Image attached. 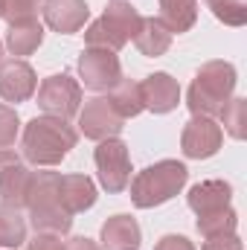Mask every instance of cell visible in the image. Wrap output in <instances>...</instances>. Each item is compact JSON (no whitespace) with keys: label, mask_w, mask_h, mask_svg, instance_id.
<instances>
[{"label":"cell","mask_w":247,"mask_h":250,"mask_svg":"<svg viewBox=\"0 0 247 250\" xmlns=\"http://www.w3.org/2000/svg\"><path fill=\"white\" fill-rule=\"evenodd\" d=\"M76 140L79 134L70 125V120L50 117V114L32 117L21 137V154L32 166H59L70 154V148H76Z\"/></svg>","instance_id":"1"},{"label":"cell","mask_w":247,"mask_h":250,"mask_svg":"<svg viewBox=\"0 0 247 250\" xmlns=\"http://www.w3.org/2000/svg\"><path fill=\"white\" fill-rule=\"evenodd\" d=\"M236 67L230 62H206L201 64V70L195 73L189 93H186V105L192 111V117H221L224 105L233 99L236 90Z\"/></svg>","instance_id":"2"},{"label":"cell","mask_w":247,"mask_h":250,"mask_svg":"<svg viewBox=\"0 0 247 250\" xmlns=\"http://www.w3.org/2000/svg\"><path fill=\"white\" fill-rule=\"evenodd\" d=\"M59 172H32V184L26 195V209H29V224L35 233H53V236H67L73 227V215L62 207L59 198Z\"/></svg>","instance_id":"3"},{"label":"cell","mask_w":247,"mask_h":250,"mask_svg":"<svg viewBox=\"0 0 247 250\" xmlns=\"http://www.w3.org/2000/svg\"><path fill=\"white\" fill-rule=\"evenodd\" d=\"M186 181H189V169L181 160H160L154 166H145L131 181V204L137 209L160 207L175 195H181Z\"/></svg>","instance_id":"4"},{"label":"cell","mask_w":247,"mask_h":250,"mask_svg":"<svg viewBox=\"0 0 247 250\" xmlns=\"http://www.w3.org/2000/svg\"><path fill=\"white\" fill-rule=\"evenodd\" d=\"M143 15L128 3V0H111L105 15L96 18L87 29H84V44L87 47H99V50H111L120 53L125 44L137 35Z\"/></svg>","instance_id":"5"},{"label":"cell","mask_w":247,"mask_h":250,"mask_svg":"<svg viewBox=\"0 0 247 250\" xmlns=\"http://www.w3.org/2000/svg\"><path fill=\"white\" fill-rule=\"evenodd\" d=\"M38 108L50 117H62L70 120L79 114L82 108V84L67 76V73H53L38 84Z\"/></svg>","instance_id":"6"},{"label":"cell","mask_w":247,"mask_h":250,"mask_svg":"<svg viewBox=\"0 0 247 250\" xmlns=\"http://www.w3.org/2000/svg\"><path fill=\"white\" fill-rule=\"evenodd\" d=\"M93 160H96L99 184H102L105 192L117 195L128 187V181H131V154H128V146L120 137L102 140L93 151Z\"/></svg>","instance_id":"7"},{"label":"cell","mask_w":247,"mask_h":250,"mask_svg":"<svg viewBox=\"0 0 247 250\" xmlns=\"http://www.w3.org/2000/svg\"><path fill=\"white\" fill-rule=\"evenodd\" d=\"M123 128H125V120L114 111L108 96H93V99L84 102V108H79V131L87 140L102 143V140L120 137Z\"/></svg>","instance_id":"8"},{"label":"cell","mask_w":247,"mask_h":250,"mask_svg":"<svg viewBox=\"0 0 247 250\" xmlns=\"http://www.w3.org/2000/svg\"><path fill=\"white\" fill-rule=\"evenodd\" d=\"M79 76H82L84 87H90V90H111L123 79V67H120L117 53L87 47L79 56Z\"/></svg>","instance_id":"9"},{"label":"cell","mask_w":247,"mask_h":250,"mask_svg":"<svg viewBox=\"0 0 247 250\" xmlns=\"http://www.w3.org/2000/svg\"><path fill=\"white\" fill-rule=\"evenodd\" d=\"M221 143H224V131H221V125L215 123L212 117H192L184 125L181 151L189 160H206V157L218 154Z\"/></svg>","instance_id":"10"},{"label":"cell","mask_w":247,"mask_h":250,"mask_svg":"<svg viewBox=\"0 0 247 250\" xmlns=\"http://www.w3.org/2000/svg\"><path fill=\"white\" fill-rule=\"evenodd\" d=\"M38 90V76L32 64L23 59H6L0 62V96L6 102H26Z\"/></svg>","instance_id":"11"},{"label":"cell","mask_w":247,"mask_h":250,"mask_svg":"<svg viewBox=\"0 0 247 250\" xmlns=\"http://www.w3.org/2000/svg\"><path fill=\"white\" fill-rule=\"evenodd\" d=\"M140 96L143 108H148L151 114H169L181 102V84L169 73H151L140 82Z\"/></svg>","instance_id":"12"},{"label":"cell","mask_w":247,"mask_h":250,"mask_svg":"<svg viewBox=\"0 0 247 250\" xmlns=\"http://www.w3.org/2000/svg\"><path fill=\"white\" fill-rule=\"evenodd\" d=\"M41 12H44V23L59 35L79 32L90 18L84 0H41Z\"/></svg>","instance_id":"13"},{"label":"cell","mask_w":247,"mask_h":250,"mask_svg":"<svg viewBox=\"0 0 247 250\" xmlns=\"http://www.w3.org/2000/svg\"><path fill=\"white\" fill-rule=\"evenodd\" d=\"M99 248L102 250H140L143 245V230L137 224L134 215L120 212V215H111L102 230H99Z\"/></svg>","instance_id":"14"},{"label":"cell","mask_w":247,"mask_h":250,"mask_svg":"<svg viewBox=\"0 0 247 250\" xmlns=\"http://www.w3.org/2000/svg\"><path fill=\"white\" fill-rule=\"evenodd\" d=\"M230 201H233V187L227 181H201L186 195V204L195 215L218 212V209L230 207Z\"/></svg>","instance_id":"15"},{"label":"cell","mask_w":247,"mask_h":250,"mask_svg":"<svg viewBox=\"0 0 247 250\" xmlns=\"http://www.w3.org/2000/svg\"><path fill=\"white\" fill-rule=\"evenodd\" d=\"M59 198H62V207L70 215L84 212L96 204V184L87 175H62Z\"/></svg>","instance_id":"16"},{"label":"cell","mask_w":247,"mask_h":250,"mask_svg":"<svg viewBox=\"0 0 247 250\" xmlns=\"http://www.w3.org/2000/svg\"><path fill=\"white\" fill-rule=\"evenodd\" d=\"M172 29L160 21V18H143L140 21V29H137V35H134V44H137V50L143 53V56H148V59H157V56H163L169 47H172Z\"/></svg>","instance_id":"17"},{"label":"cell","mask_w":247,"mask_h":250,"mask_svg":"<svg viewBox=\"0 0 247 250\" xmlns=\"http://www.w3.org/2000/svg\"><path fill=\"white\" fill-rule=\"evenodd\" d=\"M41 44H44V26H41L38 18H32V21H21V23H12L9 32H6V50H9L15 59L32 56Z\"/></svg>","instance_id":"18"},{"label":"cell","mask_w":247,"mask_h":250,"mask_svg":"<svg viewBox=\"0 0 247 250\" xmlns=\"http://www.w3.org/2000/svg\"><path fill=\"white\" fill-rule=\"evenodd\" d=\"M29 184H32V172L23 163L9 166L0 175V204H9L15 209L26 207V195H29Z\"/></svg>","instance_id":"19"},{"label":"cell","mask_w":247,"mask_h":250,"mask_svg":"<svg viewBox=\"0 0 247 250\" xmlns=\"http://www.w3.org/2000/svg\"><path fill=\"white\" fill-rule=\"evenodd\" d=\"M160 3V21L172 29V35L189 32L198 21V0H157Z\"/></svg>","instance_id":"20"},{"label":"cell","mask_w":247,"mask_h":250,"mask_svg":"<svg viewBox=\"0 0 247 250\" xmlns=\"http://www.w3.org/2000/svg\"><path fill=\"white\" fill-rule=\"evenodd\" d=\"M111 105L114 111L123 117V120H131L137 114H143V96H140V82H131V79H120L114 87H111Z\"/></svg>","instance_id":"21"},{"label":"cell","mask_w":247,"mask_h":250,"mask_svg":"<svg viewBox=\"0 0 247 250\" xmlns=\"http://www.w3.org/2000/svg\"><path fill=\"white\" fill-rule=\"evenodd\" d=\"M26 245V218L21 209L0 204V248H21Z\"/></svg>","instance_id":"22"},{"label":"cell","mask_w":247,"mask_h":250,"mask_svg":"<svg viewBox=\"0 0 247 250\" xmlns=\"http://www.w3.org/2000/svg\"><path fill=\"white\" fill-rule=\"evenodd\" d=\"M198 233L204 239H212V236H227V233H236L239 227V215L233 207H224L218 212H206V215H198Z\"/></svg>","instance_id":"23"},{"label":"cell","mask_w":247,"mask_h":250,"mask_svg":"<svg viewBox=\"0 0 247 250\" xmlns=\"http://www.w3.org/2000/svg\"><path fill=\"white\" fill-rule=\"evenodd\" d=\"M221 123H224L221 131H227L233 140H245V134H247V99L233 96L224 105V111H221Z\"/></svg>","instance_id":"24"},{"label":"cell","mask_w":247,"mask_h":250,"mask_svg":"<svg viewBox=\"0 0 247 250\" xmlns=\"http://www.w3.org/2000/svg\"><path fill=\"white\" fill-rule=\"evenodd\" d=\"M209 9L224 26H245L247 23V0H212Z\"/></svg>","instance_id":"25"},{"label":"cell","mask_w":247,"mask_h":250,"mask_svg":"<svg viewBox=\"0 0 247 250\" xmlns=\"http://www.w3.org/2000/svg\"><path fill=\"white\" fill-rule=\"evenodd\" d=\"M41 0H0V18L12 26L21 21H32L38 15Z\"/></svg>","instance_id":"26"},{"label":"cell","mask_w":247,"mask_h":250,"mask_svg":"<svg viewBox=\"0 0 247 250\" xmlns=\"http://www.w3.org/2000/svg\"><path fill=\"white\" fill-rule=\"evenodd\" d=\"M18 131H21L18 111L0 102V148H12L18 140Z\"/></svg>","instance_id":"27"},{"label":"cell","mask_w":247,"mask_h":250,"mask_svg":"<svg viewBox=\"0 0 247 250\" xmlns=\"http://www.w3.org/2000/svg\"><path fill=\"white\" fill-rule=\"evenodd\" d=\"M201 250H245V245H242V239H239L236 233H227V236H212V239H206Z\"/></svg>","instance_id":"28"},{"label":"cell","mask_w":247,"mask_h":250,"mask_svg":"<svg viewBox=\"0 0 247 250\" xmlns=\"http://www.w3.org/2000/svg\"><path fill=\"white\" fill-rule=\"evenodd\" d=\"M26 250H64V242L62 236H53V233H35L26 242Z\"/></svg>","instance_id":"29"},{"label":"cell","mask_w":247,"mask_h":250,"mask_svg":"<svg viewBox=\"0 0 247 250\" xmlns=\"http://www.w3.org/2000/svg\"><path fill=\"white\" fill-rule=\"evenodd\" d=\"M154 250H195V245L186 239V236H178V233H169V236H163Z\"/></svg>","instance_id":"30"},{"label":"cell","mask_w":247,"mask_h":250,"mask_svg":"<svg viewBox=\"0 0 247 250\" xmlns=\"http://www.w3.org/2000/svg\"><path fill=\"white\" fill-rule=\"evenodd\" d=\"M64 250H102L93 239H87V236H76V239H70L67 245H64Z\"/></svg>","instance_id":"31"},{"label":"cell","mask_w":247,"mask_h":250,"mask_svg":"<svg viewBox=\"0 0 247 250\" xmlns=\"http://www.w3.org/2000/svg\"><path fill=\"white\" fill-rule=\"evenodd\" d=\"M15 163H21V157H18L12 148H0V175H3L9 166H15Z\"/></svg>","instance_id":"32"},{"label":"cell","mask_w":247,"mask_h":250,"mask_svg":"<svg viewBox=\"0 0 247 250\" xmlns=\"http://www.w3.org/2000/svg\"><path fill=\"white\" fill-rule=\"evenodd\" d=\"M0 62H3V44H0Z\"/></svg>","instance_id":"33"},{"label":"cell","mask_w":247,"mask_h":250,"mask_svg":"<svg viewBox=\"0 0 247 250\" xmlns=\"http://www.w3.org/2000/svg\"><path fill=\"white\" fill-rule=\"evenodd\" d=\"M206 3H212V0H206Z\"/></svg>","instance_id":"34"}]
</instances>
